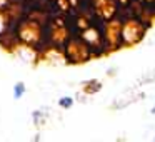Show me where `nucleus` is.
I'll return each instance as SVG.
<instances>
[{"mask_svg":"<svg viewBox=\"0 0 155 142\" xmlns=\"http://www.w3.org/2000/svg\"><path fill=\"white\" fill-rule=\"evenodd\" d=\"M143 97V94H135V90H127L125 92V97H118L117 100L114 102V105H112V109H125L128 107L130 104H134V102H138L140 99Z\"/></svg>","mask_w":155,"mask_h":142,"instance_id":"nucleus-1","label":"nucleus"},{"mask_svg":"<svg viewBox=\"0 0 155 142\" xmlns=\"http://www.w3.org/2000/svg\"><path fill=\"white\" fill-rule=\"evenodd\" d=\"M152 142H155V137H153V140H152Z\"/></svg>","mask_w":155,"mask_h":142,"instance_id":"nucleus-8","label":"nucleus"},{"mask_svg":"<svg viewBox=\"0 0 155 142\" xmlns=\"http://www.w3.org/2000/svg\"><path fill=\"white\" fill-rule=\"evenodd\" d=\"M102 89V84L98 80H87L85 82V92L87 94H95Z\"/></svg>","mask_w":155,"mask_h":142,"instance_id":"nucleus-3","label":"nucleus"},{"mask_svg":"<svg viewBox=\"0 0 155 142\" xmlns=\"http://www.w3.org/2000/svg\"><path fill=\"white\" fill-rule=\"evenodd\" d=\"M150 114H155V104H153V107L150 109Z\"/></svg>","mask_w":155,"mask_h":142,"instance_id":"nucleus-7","label":"nucleus"},{"mask_svg":"<svg viewBox=\"0 0 155 142\" xmlns=\"http://www.w3.org/2000/svg\"><path fill=\"white\" fill-rule=\"evenodd\" d=\"M153 82H155V69H152V70L145 72V74L138 79L137 85H147V84H153Z\"/></svg>","mask_w":155,"mask_h":142,"instance_id":"nucleus-2","label":"nucleus"},{"mask_svg":"<svg viewBox=\"0 0 155 142\" xmlns=\"http://www.w3.org/2000/svg\"><path fill=\"white\" fill-rule=\"evenodd\" d=\"M32 117H34V122H35V125H38V124H42V122H44L45 112H42V110H35L34 114H32Z\"/></svg>","mask_w":155,"mask_h":142,"instance_id":"nucleus-6","label":"nucleus"},{"mask_svg":"<svg viewBox=\"0 0 155 142\" xmlns=\"http://www.w3.org/2000/svg\"><path fill=\"white\" fill-rule=\"evenodd\" d=\"M27 92V87H25L24 82H17L14 85V99H22V95Z\"/></svg>","mask_w":155,"mask_h":142,"instance_id":"nucleus-4","label":"nucleus"},{"mask_svg":"<svg viewBox=\"0 0 155 142\" xmlns=\"http://www.w3.org/2000/svg\"><path fill=\"white\" fill-rule=\"evenodd\" d=\"M58 105H60L62 109H70L72 105H74V99L72 97H60L58 99Z\"/></svg>","mask_w":155,"mask_h":142,"instance_id":"nucleus-5","label":"nucleus"}]
</instances>
